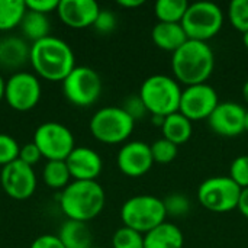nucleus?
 I'll list each match as a JSON object with an SVG mask.
<instances>
[{"instance_id": "1", "label": "nucleus", "mask_w": 248, "mask_h": 248, "mask_svg": "<svg viewBox=\"0 0 248 248\" xmlns=\"http://www.w3.org/2000/svg\"><path fill=\"white\" fill-rule=\"evenodd\" d=\"M29 62L38 77L62 83L76 68V55L64 39L48 35L31 45Z\"/></svg>"}, {"instance_id": "2", "label": "nucleus", "mask_w": 248, "mask_h": 248, "mask_svg": "<svg viewBox=\"0 0 248 248\" xmlns=\"http://www.w3.org/2000/svg\"><path fill=\"white\" fill-rule=\"evenodd\" d=\"M215 68V55L208 42L187 39L171 57V70L177 81L189 86L206 83Z\"/></svg>"}, {"instance_id": "3", "label": "nucleus", "mask_w": 248, "mask_h": 248, "mask_svg": "<svg viewBox=\"0 0 248 248\" xmlns=\"http://www.w3.org/2000/svg\"><path fill=\"white\" fill-rule=\"evenodd\" d=\"M57 201L67 219L87 224V221L94 219L103 211L106 195L103 187L96 180H73L64 190L60 192Z\"/></svg>"}, {"instance_id": "4", "label": "nucleus", "mask_w": 248, "mask_h": 248, "mask_svg": "<svg viewBox=\"0 0 248 248\" xmlns=\"http://www.w3.org/2000/svg\"><path fill=\"white\" fill-rule=\"evenodd\" d=\"M182 87L176 78L164 74H154L144 80L140 89V97L148 113L157 116H169L179 112Z\"/></svg>"}, {"instance_id": "5", "label": "nucleus", "mask_w": 248, "mask_h": 248, "mask_svg": "<svg viewBox=\"0 0 248 248\" xmlns=\"http://www.w3.org/2000/svg\"><path fill=\"white\" fill-rule=\"evenodd\" d=\"M167 212L164 202L153 195H137L125 201L121 208V219L124 227L147 234L155 227L166 222Z\"/></svg>"}, {"instance_id": "6", "label": "nucleus", "mask_w": 248, "mask_h": 248, "mask_svg": "<svg viewBox=\"0 0 248 248\" xmlns=\"http://www.w3.org/2000/svg\"><path fill=\"white\" fill-rule=\"evenodd\" d=\"M90 132L102 144L125 142L135 128V121L121 106H106L94 112L89 124Z\"/></svg>"}, {"instance_id": "7", "label": "nucleus", "mask_w": 248, "mask_h": 248, "mask_svg": "<svg viewBox=\"0 0 248 248\" xmlns=\"http://www.w3.org/2000/svg\"><path fill=\"white\" fill-rule=\"evenodd\" d=\"M224 25V12L214 1H196L190 3L182 26L189 39L208 42L218 35Z\"/></svg>"}, {"instance_id": "8", "label": "nucleus", "mask_w": 248, "mask_h": 248, "mask_svg": "<svg viewBox=\"0 0 248 248\" xmlns=\"http://www.w3.org/2000/svg\"><path fill=\"white\" fill-rule=\"evenodd\" d=\"M241 190L243 189L230 176H217L201 183L198 201L211 212L225 214L238 208Z\"/></svg>"}, {"instance_id": "9", "label": "nucleus", "mask_w": 248, "mask_h": 248, "mask_svg": "<svg viewBox=\"0 0 248 248\" xmlns=\"http://www.w3.org/2000/svg\"><path fill=\"white\" fill-rule=\"evenodd\" d=\"M102 78L92 67L76 65V68L62 80V93L65 99L78 108H89L97 102L102 94Z\"/></svg>"}, {"instance_id": "10", "label": "nucleus", "mask_w": 248, "mask_h": 248, "mask_svg": "<svg viewBox=\"0 0 248 248\" xmlns=\"http://www.w3.org/2000/svg\"><path fill=\"white\" fill-rule=\"evenodd\" d=\"M32 142L38 147L46 161H65L76 148L73 132L60 122H44L35 132Z\"/></svg>"}, {"instance_id": "11", "label": "nucleus", "mask_w": 248, "mask_h": 248, "mask_svg": "<svg viewBox=\"0 0 248 248\" xmlns=\"http://www.w3.org/2000/svg\"><path fill=\"white\" fill-rule=\"evenodd\" d=\"M42 96L39 77L29 71H15L6 80L4 100L17 112H28L36 108Z\"/></svg>"}, {"instance_id": "12", "label": "nucleus", "mask_w": 248, "mask_h": 248, "mask_svg": "<svg viewBox=\"0 0 248 248\" xmlns=\"http://www.w3.org/2000/svg\"><path fill=\"white\" fill-rule=\"evenodd\" d=\"M219 105V97L217 90L208 84H195L189 86L182 92L179 112L186 116L190 122L208 119L212 112Z\"/></svg>"}, {"instance_id": "13", "label": "nucleus", "mask_w": 248, "mask_h": 248, "mask_svg": "<svg viewBox=\"0 0 248 248\" xmlns=\"http://www.w3.org/2000/svg\"><path fill=\"white\" fill-rule=\"evenodd\" d=\"M0 185L10 199L26 201L33 196L38 186V179L33 167L16 160L1 169Z\"/></svg>"}, {"instance_id": "14", "label": "nucleus", "mask_w": 248, "mask_h": 248, "mask_svg": "<svg viewBox=\"0 0 248 248\" xmlns=\"http://www.w3.org/2000/svg\"><path fill=\"white\" fill-rule=\"evenodd\" d=\"M116 163L125 176L142 177L151 170L154 164L151 147L142 141H129L119 150Z\"/></svg>"}, {"instance_id": "15", "label": "nucleus", "mask_w": 248, "mask_h": 248, "mask_svg": "<svg viewBox=\"0 0 248 248\" xmlns=\"http://www.w3.org/2000/svg\"><path fill=\"white\" fill-rule=\"evenodd\" d=\"M247 110L235 102H219L208 118L209 128L222 137H237L246 131Z\"/></svg>"}, {"instance_id": "16", "label": "nucleus", "mask_w": 248, "mask_h": 248, "mask_svg": "<svg viewBox=\"0 0 248 248\" xmlns=\"http://www.w3.org/2000/svg\"><path fill=\"white\" fill-rule=\"evenodd\" d=\"M100 6L94 0H60L57 13L60 20L71 29L93 26Z\"/></svg>"}, {"instance_id": "17", "label": "nucleus", "mask_w": 248, "mask_h": 248, "mask_svg": "<svg viewBox=\"0 0 248 248\" xmlns=\"http://www.w3.org/2000/svg\"><path fill=\"white\" fill-rule=\"evenodd\" d=\"M65 163L71 179L80 182H94L103 170L102 157L89 147H76Z\"/></svg>"}, {"instance_id": "18", "label": "nucleus", "mask_w": 248, "mask_h": 248, "mask_svg": "<svg viewBox=\"0 0 248 248\" xmlns=\"http://www.w3.org/2000/svg\"><path fill=\"white\" fill-rule=\"evenodd\" d=\"M31 45L19 36H7L0 41V67L4 70H19L29 61Z\"/></svg>"}, {"instance_id": "19", "label": "nucleus", "mask_w": 248, "mask_h": 248, "mask_svg": "<svg viewBox=\"0 0 248 248\" xmlns=\"http://www.w3.org/2000/svg\"><path fill=\"white\" fill-rule=\"evenodd\" d=\"M183 246L182 230L167 221L144 235V248H183Z\"/></svg>"}, {"instance_id": "20", "label": "nucleus", "mask_w": 248, "mask_h": 248, "mask_svg": "<svg viewBox=\"0 0 248 248\" xmlns=\"http://www.w3.org/2000/svg\"><path fill=\"white\" fill-rule=\"evenodd\" d=\"M151 38L154 44L169 52H176L189 38L182 26V23H166L158 22L151 31Z\"/></svg>"}, {"instance_id": "21", "label": "nucleus", "mask_w": 248, "mask_h": 248, "mask_svg": "<svg viewBox=\"0 0 248 248\" xmlns=\"http://www.w3.org/2000/svg\"><path fill=\"white\" fill-rule=\"evenodd\" d=\"M57 235L64 248H93V234L86 222L67 219Z\"/></svg>"}, {"instance_id": "22", "label": "nucleus", "mask_w": 248, "mask_h": 248, "mask_svg": "<svg viewBox=\"0 0 248 248\" xmlns=\"http://www.w3.org/2000/svg\"><path fill=\"white\" fill-rule=\"evenodd\" d=\"M161 132H163V138L169 140L170 142L179 147L190 140L193 134V126L186 116H183L180 112H176L164 118V122L161 125Z\"/></svg>"}, {"instance_id": "23", "label": "nucleus", "mask_w": 248, "mask_h": 248, "mask_svg": "<svg viewBox=\"0 0 248 248\" xmlns=\"http://www.w3.org/2000/svg\"><path fill=\"white\" fill-rule=\"evenodd\" d=\"M19 28H20L25 39H28L33 44V42H38L49 35L51 23H49V19L46 15L26 10Z\"/></svg>"}, {"instance_id": "24", "label": "nucleus", "mask_w": 248, "mask_h": 248, "mask_svg": "<svg viewBox=\"0 0 248 248\" xmlns=\"http://www.w3.org/2000/svg\"><path fill=\"white\" fill-rule=\"evenodd\" d=\"M26 10L25 0H0V32L20 26Z\"/></svg>"}, {"instance_id": "25", "label": "nucleus", "mask_w": 248, "mask_h": 248, "mask_svg": "<svg viewBox=\"0 0 248 248\" xmlns=\"http://www.w3.org/2000/svg\"><path fill=\"white\" fill-rule=\"evenodd\" d=\"M44 183L54 190H64L71 183V174L65 161H46L42 169Z\"/></svg>"}, {"instance_id": "26", "label": "nucleus", "mask_w": 248, "mask_h": 248, "mask_svg": "<svg viewBox=\"0 0 248 248\" xmlns=\"http://www.w3.org/2000/svg\"><path fill=\"white\" fill-rule=\"evenodd\" d=\"M187 7L189 3L186 0H158L154 4V13L158 22L182 23Z\"/></svg>"}, {"instance_id": "27", "label": "nucleus", "mask_w": 248, "mask_h": 248, "mask_svg": "<svg viewBox=\"0 0 248 248\" xmlns=\"http://www.w3.org/2000/svg\"><path fill=\"white\" fill-rule=\"evenodd\" d=\"M113 248H144V234L131 230L128 227H121L112 237Z\"/></svg>"}, {"instance_id": "28", "label": "nucleus", "mask_w": 248, "mask_h": 248, "mask_svg": "<svg viewBox=\"0 0 248 248\" xmlns=\"http://www.w3.org/2000/svg\"><path fill=\"white\" fill-rule=\"evenodd\" d=\"M151 154L154 158V163L157 164H170L176 160L179 154V147L173 142H170L166 138H160L151 145Z\"/></svg>"}, {"instance_id": "29", "label": "nucleus", "mask_w": 248, "mask_h": 248, "mask_svg": "<svg viewBox=\"0 0 248 248\" xmlns=\"http://www.w3.org/2000/svg\"><path fill=\"white\" fill-rule=\"evenodd\" d=\"M230 23L240 32H248V0H232L228 7Z\"/></svg>"}, {"instance_id": "30", "label": "nucleus", "mask_w": 248, "mask_h": 248, "mask_svg": "<svg viewBox=\"0 0 248 248\" xmlns=\"http://www.w3.org/2000/svg\"><path fill=\"white\" fill-rule=\"evenodd\" d=\"M167 215L170 217H185L190 211V201L183 193H171L163 199Z\"/></svg>"}, {"instance_id": "31", "label": "nucleus", "mask_w": 248, "mask_h": 248, "mask_svg": "<svg viewBox=\"0 0 248 248\" xmlns=\"http://www.w3.org/2000/svg\"><path fill=\"white\" fill-rule=\"evenodd\" d=\"M20 147L17 141L7 134H0V167H6L7 164L19 160Z\"/></svg>"}, {"instance_id": "32", "label": "nucleus", "mask_w": 248, "mask_h": 248, "mask_svg": "<svg viewBox=\"0 0 248 248\" xmlns=\"http://www.w3.org/2000/svg\"><path fill=\"white\" fill-rule=\"evenodd\" d=\"M230 177L241 189L248 187V155H240L231 163Z\"/></svg>"}, {"instance_id": "33", "label": "nucleus", "mask_w": 248, "mask_h": 248, "mask_svg": "<svg viewBox=\"0 0 248 248\" xmlns=\"http://www.w3.org/2000/svg\"><path fill=\"white\" fill-rule=\"evenodd\" d=\"M93 28L100 33H110L116 28V16L109 9H100Z\"/></svg>"}, {"instance_id": "34", "label": "nucleus", "mask_w": 248, "mask_h": 248, "mask_svg": "<svg viewBox=\"0 0 248 248\" xmlns=\"http://www.w3.org/2000/svg\"><path fill=\"white\" fill-rule=\"evenodd\" d=\"M121 108H122L134 121H140V119H142V118L148 113V110H147L144 102L141 100L140 94H138V96H129V97L124 102V106H121Z\"/></svg>"}, {"instance_id": "35", "label": "nucleus", "mask_w": 248, "mask_h": 248, "mask_svg": "<svg viewBox=\"0 0 248 248\" xmlns=\"http://www.w3.org/2000/svg\"><path fill=\"white\" fill-rule=\"evenodd\" d=\"M42 158L41 151L38 150V147L33 142L25 144L23 147H20V153H19V160L31 167H33L35 164H38Z\"/></svg>"}, {"instance_id": "36", "label": "nucleus", "mask_w": 248, "mask_h": 248, "mask_svg": "<svg viewBox=\"0 0 248 248\" xmlns=\"http://www.w3.org/2000/svg\"><path fill=\"white\" fill-rule=\"evenodd\" d=\"M26 9L32 12H38L42 15H49L58 9L60 0H25Z\"/></svg>"}, {"instance_id": "37", "label": "nucleus", "mask_w": 248, "mask_h": 248, "mask_svg": "<svg viewBox=\"0 0 248 248\" xmlns=\"http://www.w3.org/2000/svg\"><path fill=\"white\" fill-rule=\"evenodd\" d=\"M29 248H64L62 243L60 241L58 235L54 234H44L35 238Z\"/></svg>"}, {"instance_id": "38", "label": "nucleus", "mask_w": 248, "mask_h": 248, "mask_svg": "<svg viewBox=\"0 0 248 248\" xmlns=\"http://www.w3.org/2000/svg\"><path fill=\"white\" fill-rule=\"evenodd\" d=\"M237 209L248 219V187L241 190V196H240V202H238Z\"/></svg>"}, {"instance_id": "39", "label": "nucleus", "mask_w": 248, "mask_h": 248, "mask_svg": "<svg viewBox=\"0 0 248 248\" xmlns=\"http://www.w3.org/2000/svg\"><path fill=\"white\" fill-rule=\"evenodd\" d=\"M118 4L126 9H135L144 4V0H118Z\"/></svg>"}, {"instance_id": "40", "label": "nucleus", "mask_w": 248, "mask_h": 248, "mask_svg": "<svg viewBox=\"0 0 248 248\" xmlns=\"http://www.w3.org/2000/svg\"><path fill=\"white\" fill-rule=\"evenodd\" d=\"M4 89H6V80H4V77L0 74V102L4 100Z\"/></svg>"}, {"instance_id": "41", "label": "nucleus", "mask_w": 248, "mask_h": 248, "mask_svg": "<svg viewBox=\"0 0 248 248\" xmlns=\"http://www.w3.org/2000/svg\"><path fill=\"white\" fill-rule=\"evenodd\" d=\"M151 122H153V124H155V125H158V126L161 128V125H163V122H164V118H163V116L153 115V116H151Z\"/></svg>"}, {"instance_id": "42", "label": "nucleus", "mask_w": 248, "mask_h": 248, "mask_svg": "<svg viewBox=\"0 0 248 248\" xmlns=\"http://www.w3.org/2000/svg\"><path fill=\"white\" fill-rule=\"evenodd\" d=\"M243 97H244L246 103L248 105V80L244 83V86H243Z\"/></svg>"}, {"instance_id": "43", "label": "nucleus", "mask_w": 248, "mask_h": 248, "mask_svg": "<svg viewBox=\"0 0 248 248\" xmlns=\"http://www.w3.org/2000/svg\"><path fill=\"white\" fill-rule=\"evenodd\" d=\"M243 44H244V46L248 49V32L243 33Z\"/></svg>"}, {"instance_id": "44", "label": "nucleus", "mask_w": 248, "mask_h": 248, "mask_svg": "<svg viewBox=\"0 0 248 248\" xmlns=\"http://www.w3.org/2000/svg\"><path fill=\"white\" fill-rule=\"evenodd\" d=\"M246 131L248 132V110L247 113H246Z\"/></svg>"}, {"instance_id": "45", "label": "nucleus", "mask_w": 248, "mask_h": 248, "mask_svg": "<svg viewBox=\"0 0 248 248\" xmlns=\"http://www.w3.org/2000/svg\"><path fill=\"white\" fill-rule=\"evenodd\" d=\"M93 248H100V247H93Z\"/></svg>"}, {"instance_id": "46", "label": "nucleus", "mask_w": 248, "mask_h": 248, "mask_svg": "<svg viewBox=\"0 0 248 248\" xmlns=\"http://www.w3.org/2000/svg\"><path fill=\"white\" fill-rule=\"evenodd\" d=\"M0 41H1V38H0Z\"/></svg>"}]
</instances>
